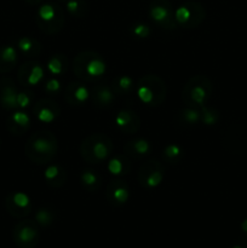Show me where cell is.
<instances>
[{
	"label": "cell",
	"mask_w": 247,
	"mask_h": 248,
	"mask_svg": "<svg viewBox=\"0 0 247 248\" xmlns=\"http://www.w3.org/2000/svg\"><path fill=\"white\" fill-rule=\"evenodd\" d=\"M58 140L51 131L41 130L33 133L24 145V154L31 162L48 165L57 155Z\"/></svg>",
	"instance_id": "cell-1"
},
{
	"label": "cell",
	"mask_w": 247,
	"mask_h": 248,
	"mask_svg": "<svg viewBox=\"0 0 247 248\" xmlns=\"http://www.w3.org/2000/svg\"><path fill=\"white\" fill-rule=\"evenodd\" d=\"M72 70L81 81L93 82L103 77L107 70V63L98 52L81 51L73 60Z\"/></svg>",
	"instance_id": "cell-2"
},
{
	"label": "cell",
	"mask_w": 247,
	"mask_h": 248,
	"mask_svg": "<svg viewBox=\"0 0 247 248\" xmlns=\"http://www.w3.org/2000/svg\"><path fill=\"white\" fill-rule=\"evenodd\" d=\"M114 145L104 133H92L81 140L79 147L80 156L89 164H101L113 154Z\"/></svg>",
	"instance_id": "cell-3"
},
{
	"label": "cell",
	"mask_w": 247,
	"mask_h": 248,
	"mask_svg": "<svg viewBox=\"0 0 247 248\" xmlns=\"http://www.w3.org/2000/svg\"><path fill=\"white\" fill-rule=\"evenodd\" d=\"M138 99L147 107L156 108L161 106L167 96L166 82L156 74L143 75L136 85Z\"/></svg>",
	"instance_id": "cell-4"
},
{
	"label": "cell",
	"mask_w": 247,
	"mask_h": 248,
	"mask_svg": "<svg viewBox=\"0 0 247 248\" xmlns=\"http://www.w3.org/2000/svg\"><path fill=\"white\" fill-rule=\"evenodd\" d=\"M213 92L212 81L206 75L191 77L182 90V101L185 106L201 108L206 106L211 99Z\"/></svg>",
	"instance_id": "cell-5"
},
{
	"label": "cell",
	"mask_w": 247,
	"mask_h": 248,
	"mask_svg": "<svg viewBox=\"0 0 247 248\" xmlns=\"http://www.w3.org/2000/svg\"><path fill=\"white\" fill-rule=\"evenodd\" d=\"M35 22L38 28L47 35H55L60 33L65 23L64 10L53 1H46L39 5L35 15Z\"/></svg>",
	"instance_id": "cell-6"
},
{
	"label": "cell",
	"mask_w": 247,
	"mask_h": 248,
	"mask_svg": "<svg viewBox=\"0 0 247 248\" xmlns=\"http://www.w3.org/2000/svg\"><path fill=\"white\" fill-rule=\"evenodd\" d=\"M174 19L178 27L194 29L206 19V9L201 2L188 0L174 9Z\"/></svg>",
	"instance_id": "cell-7"
},
{
	"label": "cell",
	"mask_w": 247,
	"mask_h": 248,
	"mask_svg": "<svg viewBox=\"0 0 247 248\" xmlns=\"http://www.w3.org/2000/svg\"><path fill=\"white\" fill-rule=\"evenodd\" d=\"M222 145L232 154L247 155V123L228 126L223 132Z\"/></svg>",
	"instance_id": "cell-8"
},
{
	"label": "cell",
	"mask_w": 247,
	"mask_h": 248,
	"mask_svg": "<svg viewBox=\"0 0 247 248\" xmlns=\"http://www.w3.org/2000/svg\"><path fill=\"white\" fill-rule=\"evenodd\" d=\"M148 16L155 26L166 31L176 29L174 7L170 0H152L148 7Z\"/></svg>",
	"instance_id": "cell-9"
},
{
	"label": "cell",
	"mask_w": 247,
	"mask_h": 248,
	"mask_svg": "<svg viewBox=\"0 0 247 248\" xmlns=\"http://www.w3.org/2000/svg\"><path fill=\"white\" fill-rule=\"evenodd\" d=\"M40 232L35 220H21L12 230V240L19 248H35L39 244Z\"/></svg>",
	"instance_id": "cell-10"
},
{
	"label": "cell",
	"mask_w": 247,
	"mask_h": 248,
	"mask_svg": "<svg viewBox=\"0 0 247 248\" xmlns=\"http://www.w3.org/2000/svg\"><path fill=\"white\" fill-rule=\"evenodd\" d=\"M165 177V167L157 160H148L138 170V182L144 189H156Z\"/></svg>",
	"instance_id": "cell-11"
},
{
	"label": "cell",
	"mask_w": 247,
	"mask_h": 248,
	"mask_svg": "<svg viewBox=\"0 0 247 248\" xmlns=\"http://www.w3.org/2000/svg\"><path fill=\"white\" fill-rule=\"evenodd\" d=\"M46 69L38 61H27L18 68L17 79L23 87H34L40 84L45 78Z\"/></svg>",
	"instance_id": "cell-12"
},
{
	"label": "cell",
	"mask_w": 247,
	"mask_h": 248,
	"mask_svg": "<svg viewBox=\"0 0 247 248\" xmlns=\"http://www.w3.org/2000/svg\"><path fill=\"white\" fill-rule=\"evenodd\" d=\"M5 208L14 218H24L33 210L31 198L22 191L10 193L5 199Z\"/></svg>",
	"instance_id": "cell-13"
},
{
	"label": "cell",
	"mask_w": 247,
	"mask_h": 248,
	"mask_svg": "<svg viewBox=\"0 0 247 248\" xmlns=\"http://www.w3.org/2000/svg\"><path fill=\"white\" fill-rule=\"evenodd\" d=\"M33 114L39 123L52 124L61 115V107L50 98H41L33 106Z\"/></svg>",
	"instance_id": "cell-14"
},
{
	"label": "cell",
	"mask_w": 247,
	"mask_h": 248,
	"mask_svg": "<svg viewBox=\"0 0 247 248\" xmlns=\"http://www.w3.org/2000/svg\"><path fill=\"white\" fill-rule=\"evenodd\" d=\"M116 94L111 85L107 82H97L90 90V99L96 108L106 109L115 102Z\"/></svg>",
	"instance_id": "cell-15"
},
{
	"label": "cell",
	"mask_w": 247,
	"mask_h": 248,
	"mask_svg": "<svg viewBox=\"0 0 247 248\" xmlns=\"http://www.w3.org/2000/svg\"><path fill=\"white\" fill-rule=\"evenodd\" d=\"M114 124L120 132L125 135H135L139 131L142 121L139 115L131 109H121L114 118Z\"/></svg>",
	"instance_id": "cell-16"
},
{
	"label": "cell",
	"mask_w": 247,
	"mask_h": 248,
	"mask_svg": "<svg viewBox=\"0 0 247 248\" xmlns=\"http://www.w3.org/2000/svg\"><path fill=\"white\" fill-rule=\"evenodd\" d=\"M107 201L114 207H121L130 199L128 184L123 179H113L108 183L106 189Z\"/></svg>",
	"instance_id": "cell-17"
},
{
	"label": "cell",
	"mask_w": 247,
	"mask_h": 248,
	"mask_svg": "<svg viewBox=\"0 0 247 248\" xmlns=\"http://www.w3.org/2000/svg\"><path fill=\"white\" fill-rule=\"evenodd\" d=\"M17 96L18 90L14 80L9 77H2L0 79V106L5 110H16L18 109Z\"/></svg>",
	"instance_id": "cell-18"
},
{
	"label": "cell",
	"mask_w": 247,
	"mask_h": 248,
	"mask_svg": "<svg viewBox=\"0 0 247 248\" xmlns=\"http://www.w3.org/2000/svg\"><path fill=\"white\" fill-rule=\"evenodd\" d=\"M64 99L69 106L81 107L90 99V90L84 82L73 81L64 90Z\"/></svg>",
	"instance_id": "cell-19"
},
{
	"label": "cell",
	"mask_w": 247,
	"mask_h": 248,
	"mask_svg": "<svg viewBox=\"0 0 247 248\" xmlns=\"http://www.w3.org/2000/svg\"><path fill=\"white\" fill-rule=\"evenodd\" d=\"M6 128L12 135L21 136L31 128V118L22 110H16L6 119Z\"/></svg>",
	"instance_id": "cell-20"
},
{
	"label": "cell",
	"mask_w": 247,
	"mask_h": 248,
	"mask_svg": "<svg viewBox=\"0 0 247 248\" xmlns=\"http://www.w3.org/2000/svg\"><path fill=\"white\" fill-rule=\"evenodd\" d=\"M45 183L52 189H60L67 182V171L62 165L48 164L44 172Z\"/></svg>",
	"instance_id": "cell-21"
},
{
	"label": "cell",
	"mask_w": 247,
	"mask_h": 248,
	"mask_svg": "<svg viewBox=\"0 0 247 248\" xmlns=\"http://www.w3.org/2000/svg\"><path fill=\"white\" fill-rule=\"evenodd\" d=\"M152 143L144 138H135L126 142L124 145V154L127 155L128 157H135V159L147 156L152 153Z\"/></svg>",
	"instance_id": "cell-22"
},
{
	"label": "cell",
	"mask_w": 247,
	"mask_h": 248,
	"mask_svg": "<svg viewBox=\"0 0 247 248\" xmlns=\"http://www.w3.org/2000/svg\"><path fill=\"white\" fill-rule=\"evenodd\" d=\"M18 63V50L12 45L0 46V73L7 74L16 68Z\"/></svg>",
	"instance_id": "cell-23"
},
{
	"label": "cell",
	"mask_w": 247,
	"mask_h": 248,
	"mask_svg": "<svg viewBox=\"0 0 247 248\" xmlns=\"http://www.w3.org/2000/svg\"><path fill=\"white\" fill-rule=\"evenodd\" d=\"M107 170L110 174L115 177H124L130 173L131 171V160L127 155H114L108 159Z\"/></svg>",
	"instance_id": "cell-24"
},
{
	"label": "cell",
	"mask_w": 247,
	"mask_h": 248,
	"mask_svg": "<svg viewBox=\"0 0 247 248\" xmlns=\"http://www.w3.org/2000/svg\"><path fill=\"white\" fill-rule=\"evenodd\" d=\"M176 123L182 127H194L199 125L201 124L200 108L185 106L184 108L179 109L176 115Z\"/></svg>",
	"instance_id": "cell-25"
},
{
	"label": "cell",
	"mask_w": 247,
	"mask_h": 248,
	"mask_svg": "<svg viewBox=\"0 0 247 248\" xmlns=\"http://www.w3.org/2000/svg\"><path fill=\"white\" fill-rule=\"evenodd\" d=\"M102 182H103V179H102L101 173L96 170L85 169L82 170L81 174H80V183L87 193L98 191L102 186Z\"/></svg>",
	"instance_id": "cell-26"
},
{
	"label": "cell",
	"mask_w": 247,
	"mask_h": 248,
	"mask_svg": "<svg viewBox=\"0 0 247 248\" xmlns=\"http://www.w3.org/2000/svg\"><path fill=\"white\" fill-rule=\"evenodd\" d=\"M68 58L67 56L63 53H55L51 56L46 62V72L51 75V77H62L65 72L68 70Z\"/></svg>",
	"instance_id": "cell-27"
},
{
	"label": "cell",
	"mask_w": 247,
	"mask_h": 248,
	"mask_svg": "<svg viewBox=\"0 0 247 248\" xmlns=\"http://www.w3.org/2000/svg\"><path fill=\"white\" fill-rule=\"evenodd\" d=\"M16 48L27 57H35V56L40 55L43 45L40 41L31 36H21L19 39H17Z\"/></svg>",
	"instance_id": "cell-28"
},
{
	"label": "cell",
	"mask_w": 247,
	"mask_h": 248,
	"mask_svg": "<svg viewBox=\"0 0 247 248\" xmlns=\"http://www.w3.org/2000/svg\"><path fill=\"white\" fill-rule=\"evenodd\" d=\"M111 87L116 96H128L136 90V82L130 75H118L111 81Z\"/></svg>",
	"instance_id": "cell-29"
},
{
	"label": "cell",
	"mask_w": 247,
	"mask_h": 248,
	"mask_svg": "<svg viewBox=\"0 0 247 248\" xmlns=\"http://www.w3.org/2000/svg\"><path fill=\"white\" fill-rule=\"evenodd\" d=\"M183 156V148L179 144H177V143H170V144H167L161 152L162 160H164L165 162H167V164H178V162L182 161Z\"/></svg>",
	"instance_id": "cell-30"
},
{
	"label": "cell",
	"mask_w": 247,
	"mask_h": 248,
	"mask_svg": "<svg viewBox=\"0 0 247 248\" xmlns=\"http://www.w3.org/2000/svg\"><path fill=\"white\" fill-rule=\"evenodd\" d=\"M65 4V11L74 18H85L89 14V5L85 0H68Z\"/></svg>",
	"instance_id": "cell-31"
},
{
	"label": "cell",
	"mask_w": 247,
	"mask_h": 248,
	"mask_svg": "<svg viewBox=\"0 0 247 248\" xmlns=\"http://www.w3.org/2000/svg\"><path fill=\"white\" fill-rule=\"evenodd\" d=\"M34 220L36 224L41 228H47L52 225L56 220V212L53 208L48 207V206H44L40 207L35 213V218Z\"/></svg>",
	"instance_id": "cell-32"
},
{
	"label": "cell",
	"mask_w": 247,
	"mask_h": 248,
	"mask_svg": "<svg viewBox=\"0 0 247 248\" xmlns=\"http://www.w3.org/2000/svg\"><path fill=\"white\" fill-rule=\"evenodd\" d=\"M201 113V124L205 126H215L216 124H218L220 119L219 111L216 108L210 106H203L200 108Z\"/></svg>",
	"instance_id": "cell-33"
},
{
	"label": "cell",
	"mask_w": 247,
	"mask_h": 248,
	"mask_svg": "<svg viewBox=\"0 0 247 248\" xmlns=\"http://www.w3.org/2000/svg\"><path fill=\"white\" fill-rule=\"evenodd\" d=\"M152 28L147 23L136 22L130 27V33L136 39H147L152 35Z\"/></svg>",
	"instance_id": "cell-34"
},
{
	"label": "cell",
	"mask_w": 247,
	"mask_h": 248,
	"mask_svg": "<svg viewBox=\"0 0 247 248\" xmlns=\"http://www.w3.org/2000/svg\"><path fill=\"white\" fill-rule=\"evenodd\" d=\"M43 90L48 96H57L62 91V84L56 77H50L48 79L44 80Z\"/></svg>",
	"instance_id": "cell-35"
},
{
	"label": "cell",
	"mask_w": 247,
	"mask_h": 248,
	"mask_svg": "<svg viewBox=\"0 0 247 248\" xmlns=\"http://www.w3.org/2000/svg\"><path fill=\"white\" fill-rule=\"evenodd\" d=\"M34 101V93L29 89H24L18 91V96H17V107L18 109H26L28 108L31 104H33Z\"/></svg>",
	"instance_id": "cell-36"
},
{
	"label": "cell",
	"mask_w": 247,
	"mask_h": 248,
	"mask_svg": "<svg viewBox=\"0 0 247 248\" xmlns=\"http://www.w3.org/2000/svg\"><path fill=\"white\" fill-rule=\"evenodd\" d=\"M240 229H241V232L244 234V236L247 237V218L241 222V224H240Z\"/></svg>",
	"instance_id": "cell-37"
},
{
	"label": "cell",
	"mask_w": 247,
	"mask_h": 248,
	"mask_svg": "<svg viewBox=\"0 0 247 248\" xmlns=\"http://www.w3.org/2000/svg\"><path fill=\"white\" fill-rule=\"evenodd\" d=\"M24 1L31 5V6H39L43 2V0H24Z\"/></svg>",
	"instance_id": "cell-38"
},
{
	"label": "cell",
	"mask_w": 247,
	"mask_h": 248,
	"mask_svg": "<svg viewBox=\"0 0 247 248\" xmlns=\"http://www.w3.org/2000/svg\"><path fill=\"white\" fill-rule=\"evenodd\" d=\"M230 248H246V247H245L244 245H241V244H237V245H234V246L230 247Z\"/></svg>",
	"instance_id": "cell-39"
},
{
	"label": "cell",
	"mask_w": 247,
	"mask_h": 248,
	"mask_svg": "<svg viewBox=\"0 0 247 248\" xmlns=\"http://www.w3.org/2000/svg\"><path fill=\"white\" fill-rule=\"evenodd\" d=\"M57 1H58V2H67L68 0H57Z\"/></svg>",
	"instance_id": "cell-40"
},
{
	"label": "cell",
	"mask_w": 247,
	"mask_h": 248,
	"mask_svg": "<svg viewBox=\"0 0 247 248\" xmlns=\"http://www.w3.org/2000/svg\"><path fill=\"white\" fill-rule=\"evenodd\" d=\"M0 147H1V142H0Z\"/></svg>",
	"instance_id": "cell-41"
}]
</instances>
